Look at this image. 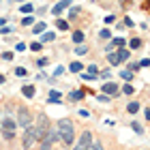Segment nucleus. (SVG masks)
I'll return each mask as SVG.
<instances>
[{
    "label": "nucleus",
    "mask_w": 150,
    "mask_h": 150,
    "mask_svg": "<svg viewBox=\"0 0 150 150\" xmlns=\"http://www.w3.org/2000/svg\"><path fill=\"white\" fill-rule=\"evenodd\" d=\"M56 133H58V139H62L67 146H73V139H75V131H73V122H71L69 118H60V120H58Z\"/></svg>",
    "instance_id": "obj_1"
},
{
    "label": "nucleus",
    "mask_w": 150,
    "mask_h": 150,
    "mask_svg": "<svg viewBox=\"0 0 150 150\" xmlns=\"http://www.w3.org/2000/svg\"><path fill=\"white\" fill-rule=\"evenodd\" d=\"M127 58H129V50H125V47H118V52H107V62L112 67H118Z\"/></svg>",
    "instance_id": "obj_2"
},
{
    "label": "nucleus",
    "mask_w": 150,
    "mask_h": 150,
    "mask_svg": "<svg viewBox=\"0 0 150 150\" xmlns=\"http://www.w3.org/2000/svg\"><path fill=\"white\" fill-rule=\"evenodd\" d=\"M41 148H52L54 144H56V139H58V133H56V129H47V131L43 133V135H41Z\"/></svg>",
    "instance_id": "obj_3"
},
{
    "label": "nucleus",
    "mask_w": 150,
    "mask_h": 150,
    "mask_svg": "<svg viewBox=\"0 0 150 150\" xmlns=\"http://www.w3.org/2000/svg\"><path fill=\"white\" fill-rule=\"evenodd\" d=\"M37 142V131H35V127L32 125H28L26 127V133H24V148H32V144Z\"/></svg>",
    "instance_id": "obj_4"
},
{
    "label": "nucleus",
    "mask_w": 150,
    "mask_h": 150,
    "mask_svg": "<svg viewBox=\"0 0 150 150\" xmlns=\"http://www.w3.org/2000/svg\"><path fill=\"white\" fill-rule=\"evenodd\" d=\"M47 129H50V125H47V116L45 114H39V118H37V125H35V131H37V139L43 135Z\"/></svg>",
    "instance_id": "obj_5"
},
{
    "label": "nucleus",
    "mask_w": 150,
    "mask_h": 150,
    "mask_svg": "<svg viewBox=\"0 0 150 150\" xmlns=\"http://www.w3.org/2000/svg\"><path fill=\"white\" fill-rule=\"evenodd\" d=\"M30 120H32L30 112L26 110V107H19V112H17V120H15V122H17L19 127H24V129H26V127L30 125Z\"/></svg>",
    "instance_id": "obj_6"
},
{
    "label": "nucleus",
    "mask_w": 150,
    "mask_h": 150,
    "mask_svg": "<svg viewBox=\"0 0 150 150\" xmlns=\"http://www.w3.org/2000/svg\"><path fill=\"white\" fill-rule=\"evenodd\" d=\"M75 146H77L79 150H84V148H90V146H92V135L88 133V131H84V133L79 135V139H77V144H75Z\"/></svg>",
    "instance_id": "obj_7"
},
{
    "label": "nucleus",
    "mask_w": 150,
    "mask_h": 150,
    "mask_svg": "<svg viewBox=\"0 0 150 150\" xmlns=\"http://www.w3.org/2000/svg\"><path fill=\"white\" fill-rule=\"evenodd\" d=\"M17 122L15 118H11V116H6V118H2V122H0V131H15Z\"/></svg>",
    "instance_id": "obj_8"
},
{
    "label": "nucleus",
    "mask_w": 150,
    "mask_h": 150,
    "mask_svg": "<svg viewBox=\"0 0 150 150\" xmlns=\"http://www.w3.org/2000/svg\"><path fill=\"white\" fill-rule=\"evenodd\" d=\"M101 92H105V94H110V97H114V94H118V84H114V81L101 84Z\"/></svg>",
    "instance_id": "obj_9"
},
{
    "label": "nucleus",
    "mask_w": 150,
    "mask_h": 150,
    "mask_svg": "<svg viewBox=\"0 0 150 150\" xmlns=\"http://www.w3.org/2000/svg\"><path fill=\"white\" fill-rule=\"evenodd\" d=\"M73 4V0H60L58 4H54V9H52V15H60L67 6H71Z\"/></svg>",
    "instance_id": "obj_10"
},
{
    "label": "nucleus",
    "mask_w": 150,
    "mask_h": 150,
    "mask_svg": "<svg viewBox=\"0 0 150 150\" xmlns=\"http://www.w3.org/2000/svg\"><path fill=\"white\" fill-rule=\"evenodd\" d=\"M127 45V41L122 39V37H116V39H112V43H107L105 45V52H112L114 47H125Z\"/></svg>",
    "instance_id": "obj_11"
},
{
    "label": "nucleus",
    "mask_w": 150,
    "mask_h": 150,
    "mask_svg": "<svg viewBox=\"0 0 150 150\" xmlns=\"http://www.w3.org/2000/svg\"><path fill=\"white\" fill-rule=\"evenodd\" d=\"M22 94L26 99H35V94H37V88L32 86V84H24L22 86Z\"/></svg>",
    "instance_id": "obj_12"
},
{
    "label": "nucleus",
    "mask_w": 150,
    "mask_h": 150,
    "mask_svg": "<svg viewBox=\"0 0 150 150\" xmlns=\"http://www.w3.org/2000/svg\"><path fill=\"white\" fill-rule=\"evenodd\" d=\"M47 103H54V105L62 103V101H60V92L58 90H50V94H47Z\"/></svg>",
    "instance_id": "obj_13"
},
{
    "label": "nucleus",
    "mask_w": 150,
    "mask_h": 150,
    "mask_svg": "<svg viewBox=\"0 0 150 150\" xmlns=\"http://www.w3.org/2000/svg\"><path fill=\"white\" fill-rule=\"evenodd\" d=\"M54 39H56V32H52V30L50 32H45V30L41 32V43H50V41H54Z\"/></svg>",
    "instance_id": "obj_14"
},
{
    "label": "nucleus",
    "mask_w": 150,
    "mask_h": 150,
    "mask_svg": "<svg viewBox=\"0 0 150 150\" xmlns=\"http://www.w3.org/2000/svg\"><path fill=\"white\" fill-rule=\"evenodd\" d=\"M47 28V24L45 22H37V24H32V32H35V35H41V32H43Z\"/></svg>",
    "instance_id": "obj_15"
},
{
    "label": "nucleus",
    "mask_w": 150,
    "mask_h": 150,
    "mask_svg": "<svg viewBox=\"0 0 150 150\" xmlns=\"http://www.w3.org/2000/svg\"><path fill=\"white\" fill-rule=\"evenodd\" d=\"M69 97H71L73 101H81V99L86 97V92H84V90H73V92H69Z\"/></svg>",
    "instance_id": "obj_16"
},
{
    "label": "nucleus",
    "mask_w": 150,
    "mask_h": 150,
    "mask_svg": "<svg viewBox=\"0 0 150 150\" xmlns=\"http://www.w3.org/2000/svg\"><path fill=\"white\" fill-rule=\"evenodd\" d=\"M84 39H86V35L81 30H75L73 32V43H84Z\"/></svg>",
    "instance_id": "obj_17"
},
{
    "label": "nucleus",
    "mask_w": 150,
    "mask_h": 150,
    "mask_svg": "<svg viewBox=\"0 0 150 150\" xmlns=\"http://www.w3.org/2000/svg\"><path fill=\"white\" fill-rule=\"evenodd\" d=\"M127 112L129 114H137L139 112V103H137V101H131V103L127 105Z\"/></svg>",
    "instance_id": "obj_18"
},
{
    "label": "nucleus",
    "mask_w": 150,
    "mask_h": 150,
    "mask_svg": "<svg viewBox=\"0 0 150 150\" xmlns=\"http://www.w3.org/2000/svg\"><path fill=\"white\" fill-rule=\"evenodd\" d=\"M56 28L58 30H69V22H67V19H56Z\"/></svg>",
    "instance_id": "obj_19"
},
{
    "label": "nucleus",
    "mask_w": 150,
    "mask_h": 150,
    "mask_svg": "<svg viewBox=\"0 0 150 150\" xmlns=\"http://www.w3.org/2000/svg\"><path fill=\"white\" fill-rule=\"evenodd\" d=\"M79 6H71V9H69V19H77L79 17Z\"/></svg>",
    "instance_id": "obj_20"
},
{
    "label": "nucleus",
    "mask_w": 150,
    "mask_h": 150,
    "mask_svg": "<svg viewBox=\"0 0 150 150\" xmlns=\"http://www.w3.org/2000/svg\"><path fill=\"white\" fill-rule=\"evenodd\" d=\"M81 69H84V64H81V62H71V64H69V71H71V73H79Z\"/></svg>",
    "instance_id": "obj_21"
},
{
    "label": "nucleus",
    "mask_w": 150,
    "mask_h": 150,
    "mask_svg": "<svg viewBox=\"0 0 150 150\" xmlns=\"http://www.w3.org/2000/svg\"><path fill=\"white\" fill-rule=\"evenodd\" d=\"M75 54H77V56H84V54H88V47L81 45V43H77V47H75Z\"/></svg>",
    "instance_id": "obj_22"
},
{
    "label": "nucleus",
    "mask_w": 150,
    "mask_h": 150,
    "mask_svg": "<svg viewBox=\"0 0 150 150\" xmlns=\"http://www.w3.org/2000/svg\"><path fill=\"white\" fill-rule=\"evenodd\" d=\"M19 13H35V6H32L30 2H26V4H22V9H19Z\"/></svg>",
    "instance_id": "obj_23"
},
{
    "label": "nucleus",
    "mask_w": 150,
    "mask_h": 150,
    "mask_svg": "<svg viewBox=\"0 0 150 150\" xmlns=\"http://www.w3.org/2000/svg\"><path fill=\"white\" fill-rule=\"evenodd\" d=\"M129 47H131V50H137V47H142V41L139 39H131L129 41Z\"/></svg>",
    "instance_id": "obj_24"
},
{
    "label": "nucleus",
    "mask_w": 150,
    "mask_h": 150,
    "mask_svg": "<svg viewBox=\"0 0 150 150\" xmlns=\"http://www.w3.org/2000/svg\"><path fill=\"white\" fill-rule=\"evenodd\" d=\"M110 37H112V30L110 28H103L99 32V39H110Z\"/></svg>",
    "instance_id": "obj_25"
},
{
    "label": "nucleus",
    "mask_w": 150,
    "mask_h": 150,
    "mask_svg": "<svg viewBox=\"0 0 150 150\" xmlns=\"http://www.w3.org/2000/svg\"><path fill=\"white\" fill-rule=\"evenodd\" d=\"M120 77H122V79H127V81H129V79H133V71H129V69H127V71H120Z\"/></svg>",
    "instance_id": "obj_26"
},
{
    "label": "nucleus",
    "mask_w": 150,
    "mask_h": 150,
    "mask_svg": "<svg viewBox=\"0 0 150 150\" xmlns=\"http://www.w3.org/2000/svg\"><path fill=\"white\" fill-rule=\"evenodd\" d=\"M88 73H90V75H97V77H99V67H97V64H88Z\"/></svg>",
    "instance_id": "obj_27"
},
{
    "label": "nucleus",
    "mask_w": 150,
    "mask_h": 150,
    "mask_svg": "<svg viewBox=\"0 0 150 150\" xmlns=\"http://www.w3.org/2000/svg\"><path fill=\"white\" fill-rule=\"evenodd\" d=\"M135 92V88H133V84H127L125 88H122V94H133Z\"/></svg>",
    "instance_id": "obj_28"
},
{
    "label": "nucleus",
    "mask_w": 150,
    "mask_h": 150,
    "mask_svg": "<svg viewBox=\"0 0 150 150\" xmlns=\"http://www.w3.org/2000/svg\"><path fill=\"white\" fill-rule=\"evenodd\" d=\"M131 129H133V131L137 133V135H139V133H144V129H142V125H137V122H131Z\"/></svg>",
    "instance_id": "obj_29"
},
{
    "label": "nucleus",
    "mask_w": 150,
    "mask_h": 150,
    "mask_svg": "<svg viewBox=\"0 0 150 150\" xmlns=\"http://www.w3.org/2000/svg\"><path fill=\"white\" fill-rule=\"evenodd\" d=\"M32 24H35V17H30V15L22 19V26H32Z\"/></svg>",
    "instance_id": "obj_30"
},
{
    "label": "nucleus",
    "mask_w": 150,
    "mask_h": 150,
    "mask_svg": "<svg viewBox=\"0 0 150 150\" xmlns=\"http://www.w3.org/2000/svg\"><path fill=\"white\" fill-rule=\"evenodd\" d=\"M81 73V71H79ZM81 79H86V81H92V79H97V75H90V73H81Z\"/></svg>",
    "instance_id": "obj_31"
},
{
    "label": "nucleus",
    "mask_w": 150,
    "mask_h": 150,
    "mask_svg": "<svg viewBox=\"0 0 150 150\" xmlns=\"http://www.w3.org/2000/svg\"><path fill=\"white\" fill-rule=\"evenodd\" d=\"M2 137L4 139H13L15 137V131H2Z\"/></svg>",
    "instance_id": "obj_32"
},
{
    "label": "nucleus",
    "mask_w": 150,
    "mask_h": 150,
    "mask_svg": "<svg viewBox=\"0 0 150 150\" xmlns=\"http://www.w3.org/2000/svg\"><path fill=\"white\" fill-rule=\"evenodd\" d=\"M15 75H17V77H26V69H24V67H17V69H15Z\"/></svg>",
    "instance_id": "obj_33"
},
{
    "label": "nucleus",
    "mask_w": 150,
    "mask_h": 150,
    "mask_svg": "<svg viewBox=\"0 0 150 150\" xmlns=\"http://www.w3.org/2000/svg\"><path fill=\"white\" fill-rule=\"evenodd\" d=\"M97 99L101 101V103H110V94H105V92H103V94H99Z\"/></svg>",
    "instance_id": "obj_34"
},
{
    "label": "nucleus",
    "mask_w": 150,
    "mask_h": 150,
    "mask_svg": "<svg viewBox=\"0 0 150 150\" xmlns=\"http://www.w3.org/2000/svg\"><path fill=\"white\" fill-rule=\"evenodd\" d=\"M47 62H50V60H47V58H39V62H37V67H41V69H43V67H45Z\"/></svg>",
    "instance_id": "obj_35"
},
{
    "label": "nucleus",
    "mask_w": 150,
    "mask_h": 150,
    "mask_svg": "<svg viewBox=\"0 0 150 150\" xmlns=\"http://www.w3.org/2000/svg\"><path fill=\"white\" fill-rule=\"evenodd\" d=\"M9 32H11L9 26H0V35H9Z\"/></svg>",
    "instance_id": "obj_36"
},
{
    "label": "nucleus",
    "mask_w": 150,
    "mask_h": 150,
    "mask_svg": "<svg viewBox=\"0 0 150 150\" xmlns=\"http://www.w3.org/2000/svg\"><path fill=\"white\" fill-rule=\"evenodd\" d=\"M116 22V15H105V24H114Z\"/></svg>",
    "instance_id": "obj_37"
},
{
    "label": "nucleus",
    "mask_w": 150,
    "mask_h": 150,
    "mask_svg": "<svg viewBox=\"0 0 150 150\" xmlns=\"http://www.w3.org/2000/svg\"><path fill=\"white\" fill-rule=\"evenodd\" d=\"M30 50L32 52H41V43H30Z\"/></svg>",
    "instance_id": "obj_38"
},
{
    "label": "nucleus",
    "mask_w": 150,
    "mask_h": 150,
    "mask_svg": "<svg viewBox=\"0 0 150 150\" xmlns=\"http://www.w3.org/2000/svg\"><path fill=\"white\" fill-rule=\"evenodd\" d=\"M15 52H26V45L24 43H17L15 45Z\"/></svg>",
    "instance_id": "obj_39"
},
{
    "label": "nucleus",
    "mask_w": 150,
    "mask_h": 150,
    "mask_svg": "<svg viewBox=\"0 0 150 150\" xmlns=\"http://www.w3.org/2000/svg\"><path fill=\"white\" fill-rule=\"evenodd\" d=\"M64 73V67H56V71H54V75H62Z\"/></svg>",
    "instance_id": "obj_40"
},
{
    "label": "nucleus",
    "mask_w": 150,
    "mask_h": 150,
    "mask_svg": "<svg viewBox=\"0 0 150 150\" xmlns=\"http://www.w3.org/2000/svg\"><path fill=\"white\" fill-rule=\"evenodd\" d=\"M79 116H81V118H88V116H90V112H88V110H79Z\"/></svg>",
    "instance_id": "obj_41"
},
{
    "label": "nucleus",
    "mask_w": 150,
    "mask_h": 150,
    "mask_svg": "<svg viewBox=\"0 0 150 150\" xmlns=\"http://www.w3.org/2000/svg\"><path fill=\"white\" fill-rule=\"evenodd\" d=\"M2 58H4V60H11V58H13V54H11V52H4V54H2Z\"/></svg>",
    "instance_id": "obj_42"
},
{
    "label": "nucleus",
    "mask_w": 150,
    "mask_h": 150,
    "mask_svg": "<svg viewBox=\"0 0 150 150\" xmlns=\"http://www.w3.org/2000/svg\"><path fill=\"white\" fill-rule=\"evenodd\" d=\"M137 64H139V69H142V67H148L150 62H148V58H144V60H142V62H137Z\"/></svg>",
    "instance_id": "obj_43"
},
{
    "label": "nucleus",
    "mask_w": 150,
    "mask_h": 150,
    "mask_svg": "<svg viewBox=\"0 0 150 150\" xmlns=\"http://www.w3.org/2000/svg\"><path fill=\"white\" fill-rule=\"evenodd\" d=\"M144 118H146V120H150V110H148V107L144 110Z\"/></svg>",
    "instance_id": "obj_44"
},
{
    "label": "nucleus",
    "mask_w": 150,
    "mask_h": 150,
    "mask_svg": "<svg viewBox=\"0 0 150 150\" xmlns=\"http://www.w3.org/2000/svg\"><path fill=\"white\" fill-rule=\"evenodd\" d=\"M4 24H6V19H4V17H0V26H4Z\"/></svg>",
    "instance_id": "obj_45"
},
{
    "label": "nucleus",
    "mask_w": 150,
    "mask_h": 150,
    "mask_svg": "<svg viewBox=\"0 0 150 150\" xmlns=\"http://www.w3.org/2000/svg\"><path fill=\"white\" fill-rule=\"evenodd\" d=\"M0 84H4V75H0Z\"/></svg>",
    "instance_id": "obj_46"
},
{
    "label": "nucleus",
    "mask_w": 150,
    "mask_h": 150,
    "mask_svg": "<svg viewBox=\"0 0 150 150\" xmlns=\"http://www.w3.org/2000/svg\"><path fill=\"white\" fill-rule=\"evenodd\" d=\"M13 2H26V0H13Z\"/></svg>",
    "instance_id": "obj_47"
}]
</instances>
